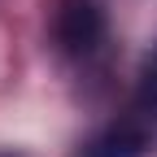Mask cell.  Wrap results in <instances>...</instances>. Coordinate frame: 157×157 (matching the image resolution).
I'll return each mask as SVG.
<instances>
[{"label": "cell", "instance_id": "cell-1", "mask_svg": "<svg viewBox=\"0 0 157 157\" xmlns=\"http://www.w3.org/2000/svg\"><path fill=\"white\" fill-rule=\"evenodd\" d=\"M144 144H148V131L135 122V118H122V122L96 131L92 140L83 144V153H78V157H140Z\"/></svg>", "mask_w": 157, "mask_h": 157}, {"label": "cell", "instance_id": "cell-2", "mask_svg": "<svg viewBox=\"0 0 157 157\" xmlns=\"http://www.w3.org/2000/svg\"><path fill=\"white\" fill-rule=\"evenodd\" d=\"M101 39H105V17H101L96 5L83 0V5H70L66 9V17H61V44L70 52H92Z\"/></svg>", "mask_w": 157, "mask_h": 157}, {"label": "cell", "instance_id": "cell-3", "mask_svg": "<svg viewBox=\"0 0 157 157\" xmlns=\"http://www.w3.org/2000/svg\"><path fill=\"white\" fill-rule=\"evenodd\" d=\"M140 101H144L148 109H157V48H153V57H148V66H144V83H140Z\"/></svg>", "mask_w": 157, "mask_h": 157}, {"label": "cell", "instance_id": "cell-4", "mask_svg": "<svg viewBox=\"0 0 157 157\" xmlns=\"http://www.w3.org/2000/svg\"><path fill=\"white\" fill-rule=\"evenodd\" d=\"M0 157H9V153H0Z\"/></svg>", "mask_w": 157, "mask_h": 157}]
</instances>
